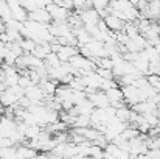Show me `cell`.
<instances>
[{
    "instance_id": "obj_1",
    "label": "cell",
    "mask_w": 160,
    "mask_h": 159,
    "mask_svg": "<svg viewBox=\"0 0 160 159\" xmlns=\"http://www.w3.org/2000/svg\"><path fill=\"white\" fill-rule=\"evenodd\" d=\"M45 9L48 11L52 20H54V22H67V19H68V16H70V11H67L65 8H62V6H59V5H56V3L47 5Z\"/></svg>"
},
{
    "instance_id": "obj_2",
    "label": "cell",
    "mask_w": 160,
    "mask_h": 159,
    "mask_svg": "<svg viewBox=\"0 0 160 159\" xmlns=\"http://www.w3.org/2000/svg\"><path fill=\"white\" fill-rule=\"evenodd\" d=\"M25 97L31 102V105H44L45 100V94L42 92V89L38 84H33L30 87L25 89Z\"/></svg>"
},
{
    "instance_id": "obj_3",
    "label": "cell",
    "mask_w": 160,
    "mask_h": 159,
    "mask_svg": "<svg viewBox=\"0 0 160 159\" xmlns=\"http://www.w3.org/2000/svg\"><path fill=\"white\" fill-rule=\"evenodd\" d=\"M121 92H123V100L124 103L129 106H134L137 103H140V95H138V89L132 84L129 86H123L121 87Z\"/></svg>"
},
{
    "instance_id": "obj_4",
    "label": "cell",
    "mask_w": 160,
    "mask_h": 159,
    "mask_svg": "<svg viewBox=\"0 0 160 159\" xmlns=\"http://www.w3.org/2000/svg\"><path fill=\"white\" fill-rule=\"evenodd\" d=\"M87 100L93 105V108H107V106H110L106 92L104 91H100V89L87 94Z\"/></svg>"
},
{
    "instance_id": "obj_5",
    "label": "cell",
    "mask_w": 160,
    "mask_h": 159,
    "mask_svg": "<svg viewBox=\"0 0 160 159\" xmlns=\"http://www.w3.org/2000/svg\"><path fill=\"white\" fill-rule=\"evenodd\" d=\"M28 20H33V22H38V24H50L52 22V17L48 14V11L45 8H36L33 11L28 13Z\"/></svg>"
},
{
    "instance_id": "obj_6",
    "label": "cell",
    "mask_w": 160,
    "mask_h": 159,
    "mask_svg": "<svg viewBox=\"0 0 160 159\" xmlns=\"http://www.w3.org/2000/svg\"><path fill=\"white\" fill-rule=\"evenodd\" d=\"M78 14L82 20V25L87 24H98V20L101 19L98 11L95 8H86V9H78Z\"/></svg>"
},
{
    "instance_id": "obj_7",
    "label": "cell",
    "mask_w": 160,
    "mask_h": 159,
    "mask_svg": "<svg viewBox=\"0 0 160 159\" xmlns=\"http://www.w3.org/2000/svg\"><path fill=\"white\" fill-rule=\"evenodd\" d=\"M0 128L3 137H11L17 130V122L11 117H0Z\"/></svg>"
},
{
    "instance_id": "obj_8",
    "label": "cell",
    "mask_w": 160,
    "mask_h": 159,
    "mask_svg": "<svg viewBox=\"0 0 160 159\" xmlns=\"http://www.w3.org/2000/svg\"><path fill=\"white\" fill-rule=\"evenodd\" d=\"M82 81H84V84H86V87H90V89H95V91H98L100 87H101V83H103V78L95 72V70H92V72H87L84 77H82Z\"/></svg>"
},
{
    "instance_id": "obj_9",
    "label": "cell",
    "mask_w": 160,
    "mask_h": 159,
    "mask_svg": "<svg viewBox=\"0 0 160 159\" xmlns=\"http://www.w3.org/2000/svg\"><path fill=\"white\" fill-rule=\"evenodd\" d=\"M132 66L145 77V75H148V67H149V61H148V58L145 56V53L143 50L142 52L137 53V56L134 58V61H132Z\"/></svg>"
},
{
    "instance_id": "obj_10",
    "label": "cell",
    "mask_w": 160,
    "mask_h": 159,
    "mask_svg": "<svg viewBox=\"0 0 160 159\" xmlns=\"http://www.w3.org/2000/svg\"><path fill=\"white\" fill-rule=\"evenodd\" d=\"M17 102H19V97H17L9 87H6L5 91L0 92V103L3 105V108L17 105Z\"/></svg>"
},
{
    "instance_id": "obj_11",
    "label": "cell",
    "mask_w": 160,
    "mask_h": 159,
    "mask_svg": "<svg viewBox=\"0 0 160 159\" xmlns=\"http://www.w3.org/2000/svg\"><path fill=\"white\" fill-rule=\"evenodd\" d=\"M78 53H79V50H78L76 45H61L59 52L56 53V55H58V58L61 59V62H68V59H70L72 56L78 55Z\"/></svg>"
},
{
    "instance_id": "obj_12",
    "label": "cell",
    "mask_w": 160,
    "mask_h": 159,
    "mask_svg": "<svg viewBox=\"0 0 160 159\" xmlns=\"http://www.w3.org/2000/svg\"><path fill=\"white\" fill-rule=\"evenodd\" d=\"M103 20H104V24L107 25V28L110 30V31H123V27H124V24L126 22H123L121 19H118V17H113V16H110V14H107L103 17Z\"/></svg>"
},
{
    "instance_id": "obj_13",
    "label": "cell",
    "mask_w": 160,
    "mask_h": 159,
    "mask_svg": "<svg viewBox=\"0 0 160 159\" xmlns=\"http://www.w3.org/2000/svg\"><path fill=\"white\" fill-rule=\"evenodd\" d=\"M36 155H38V151L25 144H22L16 148V159H33Z\"/></svg>"
},
{
    "instance_id": "obj_14",
    "label": "cell",
    "mask_w": 160,
    "mask_h": 159,
    "mask_svg": "<svg viewBox=\"0 0 160 159\" xmlns=\"http://www.w3.org/2000/svg\"><path fill=\"white\" fill-rule=\"evenodd\" d=\"M38 86L42 89V92L45 94V97H47V95H54L56 87H58V81L50 80V78H45V80H41Z\"/></svg>"
},
{
    "instance_id": "obj_15",
    "label": "cell",
    "mask_w": 160,
    "mask_h": 159,
    "mask_svg": "<svg viewBox=\"0 0 160 159\" xmlns=\"http://www.w3.org/2000/svg\"><path fill=\"white\" fill-rule=\"evenodd\" d=\"M48 53H52L50 42H39V44H36V47H34V50L31 52V55H34V56L39 58V59H45Z\"/></svg>"
},
{
    "instance_id": "obj_16",
    "label": "cell",
    "mask_w": 160,
    "mask_h": 159,
    "mask_svg": "<svg viewBox=\"0 0 160 159\" xmlns=\"http://www.w3.org/2000/svg\"><path fill=\"white\" fill-rule=\"evenodd\" d=\"M103 155H104L103 159H118L121 156V150H120V147L115 145L113 142H109L106 145V148L103 150Z\"/></svg>"
},
{
    "instance_id": "obj_17",
    "label": "cell",
    "mask_w": 160,
    "mask_h": 159,
    "mask_svg": "<svg viewBox=\"0 0 160 159\" xmlns=\"http://www.w3.org/2000/svg\"><path fill=\"white\" fill-rule=\"evenodd\" d=\"M132 111H135L137 114H148V112H154V111H157V108L156 105H152L149 100H146V102H140V103H137V105L132 106Z\"/></svg>"
},
{
    "instance_id": "obj_18",
    "label": "cell",
    "mask_w": 160,
    "mask_h": 159,
    "mask_svg": "<svg viewBox=\"0 0 160 159\" xmlns=\"http://www.w3.org/2000/svg\"><path fill=\"white\" fill-rule=\"evenodd\" d=\"M72 95H73V91L70 89L68 84H61V86L56 87L54 97H58L61 102H64V100H72Z\"/></svg>"
},
{
    "instance_id": "obj_19",
    "label": "cell",
    "mask_w": 160,
    "mask_h": 159,
    "mask_svg": "<svg viewBox=\"0 0 160 159\" xmlns=\"http://www.w3.org/2000/svg\"><path fill=\"white\" fill-rule=\"evenodd\" d=\"M90 126V115H75L72 128H89Z\"/></svg>"
},
{
    "instance_id": "obj_20",
    "label": "cell",
    "mask_w": 160,
    "mask_h": 159,
    "mask_svg": "<svg viewBox=\"0 0 160 159\" xmlns=\"http://www.w3.org/2000/svg\"><path fill=\"white\" fill-rule=\"evenodd\" d=\"M129 115H131V109H129V108H128L126 105L115 109V117H117L120 122H124V123H128V122H129Z\"/></svg>"
},
{
    "instance_id": "obj_21",
    "label": "cell",
    "mask_w": 160,
    "mask_h": 159,
    "mask_svg": "<svg viewBox=\"0 0 160 159\" xmlns=\"http://www.w3.org/2000/svg\"><path fill=\"white\" fill-rule=\"evenodd\" d=\"M41 131H42V128L39 125H27L23 134H25V139H36Z\"/></svg>"
},
{
    "instance_id": "obj_22",
    "label": "cell",
    "mask_w": 160,
    "mask_h": 159,
    "mask_svg": "<svg viewBox=\"0 0 160 159\" xmlns=\"http://www.w3.org/2000/svg\"><path fill=\"white\" fill-rule=\"evenodd\" d=\"M70 89L72 91H84L86 89V84L82 81V77H73V80L68 83Z\"/></svg>"
},
{
    "instance_id": "obj_23",
    "label": "cell",
    "mask_w": 160,
    "mask_h": 159,
    "mask_svg": "<svg viewBox=\"0 0 160 159\" xmlns=\"http://www.w3.org/2000/svg\"><path fill=\"white\" fill-rule=\"evenodd\" d=\"M19 44H20V49H22L23 53H31L34 50V47H36V42L33 39H27V38H23Z\"/></svg>"
},
{
    "instance_id": "obj_24",
    "label": "cell",
    "mask_w": 160,
    "mask_h": 159,
    "mask_svg": "<svg viewBox=\"0 0 160 159\" xmlns=\"http://www.w3.org/2000/svg\"><path fill=\"white\" fill-rule=\"evenodd\" d=\"M87 156H90V158L93 159H103L104 158V155H103V148H100V147H97V145H90L89 147V155Z\"/></svg>"
},
{
    "instance_id": "obj_25",
    "label": "cell",
    "mask_w": 160,
    "mask_h": 159,
    "mask_svg": "<svg viewBox=\"0 0 160 159\" xmlns=\"http://www.w3.org/2000/svg\"><path fill=\"white\" fill-rule=\"evenodd\" d=\"M95 72H97L103 80H115V78H113V73H112L110 69H101V67H97Z\"/></svg>"
},
{
    "instance_id": "obj_26",
    "label": "cell",
    "mask_w": 160,
    "mask_h": 159,
    "mask_svg": "<svg viewBox=\"0 0 160 159\" xmlns=\"http://www.w3.org/2000/svg\"><path fill=\"white\" fill-rule=\"evenodd\" d=\"M33 84H34V83L31 81L30 75H23V77L19 75V86H20L22 89H27V87H30V86H33Z\"/></svg>"
},
{
    "instance_id": "obj_27",
    "label": "cell",
    "mask_w": 160,
    "mask_h": 159,
    "mask_svg": "<svg viewBox=\"0 0 160 159\" xmlns=\"http://www.w3.org/2000/svg\"><path fill=\"white\" fill-rule=\"evenodd\" d=\"M72 3H73V8H76V9L92 8V5H90V2H89V0H72Z\"/></svg>"
},
{
    "instance_id": "obj_28",
    "label": "cell",
    "mask_w": 160,
    "mask_h": 159,
    "mask_svg": "<svg viewBox=\"0 0 160 159\" xmlns=\"http://www.w3.org/2000/svg\"><path fill=\"white\" fill-rule=\"evenodd\" d=\"M8 147H14V142L9 137H0V148H8Z\"/></svg>"
},
{
    "instance_id": "obj_29",
    "label": "cell",
    "mask_w": 160,
    "mask_h": 159,
    "mask_svg": "<svg viewBox=\"0 0 160 159\" xmlns=\"http://www.w3.org/2000/svg\"><path fill=\"white\" fill-rule=\"evenodd\" d=\"M6 86H5V78H3V72L0 70V91H5Z\"/></svg>"
},
{
    "instance_id": "obj_30",
    "label": "cell",
    "mask_w": 160,
    "mask_h": 159,
    "mask_svg": "<svg viewBox=\"0 0 160 159\" xmlns=\"http://www.w3.org/2000/svg\"><path fill=\"white\" fill-rule=\"evenodd\" d=\"M34 159H50V155H47V153H41V155H36Z\"/></svg>"
},
{
    "instance_id": "obj_31",
    "label": "cell",
    "mask_w": 160,
    "mask_h": 159,
    "mask_svg": "<svg viewBox=\"0 0 160 159\" xmlns=\"http://www.w3.org/2000/svg\"><path fill=\"white\" fill-rule=\"evenodd\" d=\"M129 2H131V5H132V6H135V5H137L140 0H129Z\"/></svg>"
},
{
    "instance_id": "obj_32",
    "label": "cell",
    "mask_w": 160,
    "mask_h": 159,
    "mask_svg": "<svg viewBox=\"0 0 160 159\" xmlns=\"http://www.w3.org/2000/svg\"><path fill=\"white\" fill-rule=\"evenodd\" d=\"M3 111H5V108H3V105H2V103H0V114H2V112H3Z\"/></svg>"
},
{
    "instance_id": "obj_33",
    "label": "cell",
    "mask_w": 160,
    "mask_h": 159,
    "mask_svg": "<svg viewBox=\"0 0 160 159\" xmlns=\"http://www.w3.org/2000/svg\"><path fill=\"white\" fill-rule=\"evenodd\" d=\"M81 159H93V158H90V156H82Z\"/></svg>"
},
{
    "instance_id": "obj_34",
    "label": "cell",
    "mask_w": 160,
    "mask_h": 159,
    "mask_svg": "<svg viewBox=\"0 0 160 159\" xmlns=\"http://www.w3.org/2000/svg\"><path fill=\"white\" fill-rule=\"evenodd\" d=\"M157 22H159V25H160V19H159V20H157Z\"/></svg>"
},
{
    "instance_id": "obj_35",
    "label": "cell",
    "mask_w": 160,
    "mask_h": 159,
    "mask_svg": "<svg viewBox=\"0 0 160 159\" xmlns=\"http://www.w3.org/2000/svg\"><path fill=\"white\" fill-rule=\"evenodd\" d=\"M0 92H2V91H0Z\"/></svg>"
}]
</instances>
